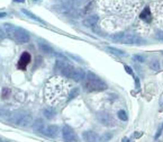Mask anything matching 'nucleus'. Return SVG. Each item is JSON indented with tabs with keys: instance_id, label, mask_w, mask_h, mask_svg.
Segmentation results:
<instances>
[{
	"instance_id": "1",
	"label": "nucleus",
	"mask_w": 163,
	"mask_h": 142,
	"mask_svg": "<svg viewBox=\"0 0 163 142\" xmlns=\"http://www.w3.org/2000/svg\"><path fill=\"white\" fill-rule=\"evenodd\" d=\"M66 94H68L66 87L64 83L61 81V79L53 78L47 83L46 88H45V95L50 104L52 105L59 104L63 98H65Z\"/></svg>"
},
{
	"instance_id": "2",
	"label": "nucleus",
	"mask_w": 163,
	"mask_h": 142,
	"mask_svg": "<svg viewBox=\"0 0 163 142\" xmlns=\"http://www.w3.org/2000/svg\"><path fill=\"white\" fill-rule=\"evenodd\" d=\"M4 31H5L7 36H9L10 38H13L15 42H17L19 44L28 43L29 40H31L29 33L26 29L19 27V26H15L13 24H4Z\"/></svg>"
},
{
	"instance_id": "3",
	"label": "nucleus",
	"mask_w": 163,
	"mask_h": 142,
	"mask_svg": "<svg viewBox=\"0 0 163 142\" xmlns=\"http://www.w3.org/2000/svg\"><path fill=\"white\" fill-rule=\"evenodd\" d=\"M83 86L88 92H103V90H106L108 88L107 83L103 80H101L99 77H97L91 71L86 74Z\"/></svg>"
},
{
	"instance_id": "4",
	"label": "nucleus",
	"mask_w": 163,
	"mask_h": 142,
	"mask_svg": "<svg viewBox=\"0 0 163 142\" xmlns=\"http://www.w3.org/2000/svg\"><path fill=\"white\" fill-rule=\"evenodd\" d=\"M9 121L13 124L17 125V126L26 128V126L32 124L33 117L29 113H25L23 110H14L10 114Z\"/></svg>"
},
{
	"instance_id": "5",
	"label": "nucleus",
	"mask_w": 163,
	"mask_h": 142,
	"mask_svg": "<svg viewBox=\"0 0 163 142\" xmlns=\"http://www.w3.org/2000/svg\"><path fill=\"white\" fill-rule=\"evenodd\" d=\"M62 137L65 142H79L78 134L69 125H64L62 128Z\"/></svg>"
},
{
	"instance_id": "6",
	"label": "nucleus",
	"mask_w": 163,
	"mask_h": 142,
	"mask_svg": "<svg viewBox=\"0 0 163 142\" xmlns=\"http://www.w3.org/2000/svg\"><path fill=\"white\" fill-rule=\"evenodd\" d=\"M97 119L103 124V126H107V128H114V126H116L117 125L115 119H114L110 114L106 113V112H100V113H98Z\"/></svg>"
},
{
	"instance_id": "7",
	"label": "nucleus",
	"mask_w": 163,
	"mask_h": 142,
	"mask_svg": "<svg viewBox=\"0 0 163 142\" xmlns=\"http://www.w3.org/2000/svg\"><path fill=\"white\" fill-rule=\"evenodd\" d=\"M121 42L124 44H127V45H143L146 43L144 38L137 36V35H133V34H127V35H124Z\"/></svg>"
},
{
	"instance_id": "8",
	"label": "nucleus",
	"mask_w": 163,
	"mask_h": 142,
	"mask_svg": "<svg viewBox=\"0 0 163 142\" xmlns=\"http://www.w3.org/2000/svg\"><path fill=\"white\" fill-rule=\"evenodd\" d=\"M43 134L50 139H56L60 134V128L57 125H47Z\"/></svg>"
},
{
	"instance_id": "9",
	"label": "nucleus",
	"mask_w": 163,
	"mask_h": 142,
	"mask_svg": "<svg viewBox=\"0 0 163 142\" xmlns=\"http://www.w3.org/2000/svg\"><path fill=\"white\" fill-rule=\"evenodd\" d=\"M31 60H32V56L31 54L28 53V52H24L22 56H20V59L18 60V63H17V68L20 69V70H25L26 67H27L29 62H31Z\"/></svg>"
},
{
	"instance_id": "10",
	"label": "nucleus",
	"mask_w": 163,
	"mask_h": 142,
	"mask_svg": "<svg viewBox=\"0 0 163 142\" xmlns=\"http://www.w3.org/2000/svg\"><path fill=\"white\" fill-rule=\"evenodd\" d=\"M82 137L86 142H101L99 135L93 131H84Z\"/></svg>"
},
{
	"instance_id": "11",
	"label": "nucleus",
	"mask_w": 163,
	"mask_h": 142,
	"mask_svg": "<svg viewBox=\"0 0 163 142\" xmlns=\"http://www.w3.org/2000/svg\"><path fill=\"white\" fill-rule=\"evenodd\" d=\"M32 128L34 132L38 133V134H43L44 133V130H45V123L42 119H35L32 123Z\"/></svg>"
},
{
	"instance_id": "12",
	"label": "nucleus",
	"mask_w": 163,
	"mask_h": 142,
	"mask_svg": "<svg viewBox=\"0 0 163 142\" xmlns=\"http://www.w3.org/2000/svg\"><path fill=\"white\" fill-rule=\"evenodd\" d=\"M84 78H86V71H84L83 69H75L74 68L72 74L70 76V79L74 80L77 83L84 80Z\"/></svg>"
},
{
	"instance_id": "13",
	"label": "nucleus",
	"mask_w": 163,
	"mask_h": 142,
	"mask_svg": "<svg viewBox=\"0 0 163 142\" xmlns=\"http://www.w3.org/2000/svg\"><path fill=\"white\" fill-rule=\"evenodd\" d=\"M38 49H39V51H41L42 53H44V54H46V55H51L55 53L54 50H53V47H52L48 43H46V42H43V41L38 42Z\"/></svg>"
},
{
	"instance_id": "14",
	"label": "nucleus",
	"mask_w": 163,
	"mask_h": 142,
	"mask_svg": "<svg viewBox=\"0 0 163 142\" xmlns=\"http://www.w3.org/2000/svg\"><path fill=\"white\" fill-rule=\"evenodd\" d=\"M98 19H99V17L98 16H90V17H88V18H86L82 20V24H83L84 27H93L96 24H97Z\"/></svg>"
},
{
	"instance_id": "15",
	"label": "nucleus",
	"mask_w": 163,
	"mask_h": 142,
	"mask_svg": "<svg viewBox=\"0 0 163 142\" xmlns=\"http://www.w3.org/2000/svg\"><path fill=\"white\" fill-rule=\"evenodd\" d=\"M43 114H44L46 119H52L56 115V112L53 107H46V108H44V110H43Z\"/></svg>"
},
{
	"instance_id": "16",
	"label": "nucleus",
	"mask_w": 163,
	"mask_h": 142,
	"mask_svg": "<svg viewBox=\"0 0 163 142\" xmlns=\"http://www.w3.org/2000/svg\"><path fill=\"white\" fill-rule=\"evenodd\" d=\"M106 51L109 52V53H112L114 55H117V56H125L126 53L124 51L119 50V49H116V47H112V46H108L106 47Z\"/></svg>"
},
{
	"instance_id": "17",
	"label": "nucleus",
	"mask_w": 163,
	"mask_h": 142,
	"mask_svg": "<svg viewBox=\"0 0 163 142\" xmlns=\"http://www.w3.org/2000/svg\"><path fill=\"white\" fill-rule=\"evenodd\" d=\"M22 13H23L24 15H26L27 17H29V18L34 19V20H37V22H39V23L45 24V22H44V20H43L42 18H39L38 16H36L35 14H33L32 11H29V10H27V9H22Z\"/></svg>"
},
{
	"instance_id": "18",
	"label": "nucleus",
	"mask_w": 163,
	"mask_h": 142,
	"mask_svg": "<svg viewBox=\"0 0 163 142\" xmlns=\"http://www.w3.org/2000/svg\"><path fill=\"white\" fill-rule=\"evenodd\" d=\"M10 114H11V112H10V110H6V108H0V119H9Z\"/></svg>"
},
{
	"instance_id": "19",
	"label": "nucleus",
	"mask_w": 163,
	"mask_h": 142,
	"mask_svg": "<svg viewBox=\"0 0 163 142\" xmlns=\"http://www.w3.org/2000/svg\"><path fill=\"white\" fill-rule=\"evenodd\" d=\"M150 67L151 69L153 70V71H159L160 70V62L156 61V60H154V61H151V63H150Z\"/></svg>"
},
{
	"instance_id": "20",
	"label": "nucleus",
	"mask_w": 163,
	"mask_h": 142,
	"mask_svg": "<svg viewBox=\"0 0 163 142\" xmlns=\"http://www.w3.org/2000/svg\"><path fill=\"white\" fill-rule=\"evenodd\" d=\"M117 116H118V119H121V121H127V113H126L124 110H118V113H117Z\"/></svg>"
},
{
	"instance_id": "21",
	"label": "nucleus",
	"mask_w": 163,
	"mask_h": 142,
	"mask_svg": "<svg viewBox=\"0 0 163 142\" xmlns=\"http://www.w3.org/2000/svg\"><path fill=\"white\" fill-rule=\"evenodd\" d=\"M112 137V133L107 132V133H103V135L100 137V140H101V142H107L109 141Z\"/></svg>"
},
{
	"instance_id": "22",
	"label": "nucleus",
	"mask_w": 163,
	"mask_h": 142,
	"mask_svg": "<svg viewBox=\"0 0 163 142\" xmlns=\"http://www.w3.org/2000/svg\"><path fill=\"white\" fill-rule=\"evenodd\" d=\"M123 37H124V34H115V35H112V40L114 42H121L123 40Z\"/></svg>"
},
{
	"instance_id": "23",
	"label": "nucleus",
	"mask_w": 163,
	"mask_h": 142,
	"mask_svg": "<svg viewBox=\"0 0 163 142\" xmlns=\"http://www.w3.org/2000/svg\"><path fill=\"white\" fill-rule=\"evenodd\" d=\"M78 95H79V88H74V89H72V92H71L70 96H69V99H73Z\"/></svg>"
},
{
	"instance_id": "24",
	"label": "nucleus",
	"mask_w": 163,
	"mask_h": 142,
	"mask_svg": "<svg viewBox=\"0 0 163 142\" xmlns=\"http://www.w3.org/2000/svg\"><path fill=\"white\" fill-rule=\"evenodd\" d=\"M10 95V89H8V88H4L2 89V98L4 99H7V97Z\"/></svg>"
},
{
	"instance_id": "25",
	"label": "nucleus",
	"mask_w": 163,
	"mask_h": 142,
	"mask_svg": "<svg viewBox=\"0 0 163 142\" xmlns=\"http://www.w3.org/2000/svg\"><path fill=\"white\" fill-rule=\"evenodd\" d=\"M133 59L135 60V61H137V62H141V63H142V62H144V58H143V56H141V55H134V56H133Z\"/></svg>"
},
{
	"instance_id": "26",
	"label": "nucleus",
	"mask_w": 163,
	"mask_h": 142,
	"mask_svg": "<svg viewBox=\"0 0 163 142\" xmlns=\"http://www.w3.org/2000/svg\"><path fill=\"white\" fill-rule=\"evenodd\" d=\"M60 1L63 5H68V6H71L72 4H74V0H60Z\"/></svg>"
},
{
	"instance_id": "27",
	"label": "nucleus",
	"mask_w": 163,
	"mask_h": 142,
	"mask_svg": "<svg viewBox=\"0 0 163 142\" xmlns=\"http://www.w3.org/2000/svg\"><path fill=\"white\" fill-rule=\"evenodd\" d=\"M5 37H6V33H5V31H4L2 28L0 27V41H1V40H4Z\"/></svg>"
},
{
	"instance_id": "28",
	"label": "nucleus",
	"mask_w": 163,
	"mask_h": 142,
	"mask_svg": "<svg viewBox=\"0 0 163 142\" xmlns=\"http://www.w3.org/2000/svg\"><path fill=\"white\" fill-rule=\"evenodd\" d=\"M156 38L163 41V31H162V32H158V34H156Z\"/></svg>"
},
{
	"instance_id": "29",
	"label": "nucleus",
	"mask_w": 163,
	"mask_h": 142,
	"mask_svg": "<svg viewBox=\"0 0 163 142\" xmlns=\"http://www.w3.org/2000/svg\"><path fill=\"white\" fill-rule=\"evenodd\" d=\"M125 70L127 71V74H133V71H132V69H130L128 65H125Z\"/></svg>"
},
{
	"instance_id": "30",
	"label": "nucleus",
	"mask_w": 163,
	"mask_h": 142,
	"mask_svg": "<svg viewBox=\"0 0 163 142\" xmlns=\"http://www.w3.org/2000/svg\"><path fill=\"white\" fill-rule=\"evenodd\" d=\"M135 85H136V88L140 89V79L138 78H135Z\"/></svg>"
},
{
	"instance_id": "31",
	"label": "nucleus",
	"mask_w": 163,
	"mask_h": 142,
	"mask_svg": "<svg viewBox=\"0 0 163 142\" xmlns=\"http://www.w3.org/2000/svg\"><path fill=\"white\" fill-rule=\"evenodd\" d=\"M4 17H7V14L6 13H0V18H4Z\"/></svg>"
},
{
	"instance_id": "32",
	"label": "nucleus",
	"mask_w": 163,
	"mask_h": 142,
	"mask_svg": "<svg viewBox=\"0 0 163 142\" xmlns=\"http://www.w3.org/2000/svg\"><path fill=\"white\" fill-rule=\"evenodd\" d=\"M123 142H130V139H128V137H124V139H123Z\"/></svg>"
},
{
	"instance_id": "33",
	"label": "nucleus",
	"mask_w": 163,
	"mask_h": 142,
	"mask_svg": "<svg viewBox=\"0 0 163 142\" xmlns=\"http://www.w3.org/2000/svg\"><path fill=\"white\" fill-rule=\"evenodd\" d=\"M15 2H24V1H25V0H14Z\"/></svg>"
},
{
	"instance_id": "34",
	"label": "nucleus",
	"mask_w": 163,
	"mask_h": 142,
	"mask_svg": "<svg viewBox=\"0 0 163 142\" xmlns=\"http://www.w3.org/2000/svg\"><path fill=\"white\" fill-rule=\"evenodd\" d=\"M161 128H163V124H162V125H161Z\"/></svg>"
},
{
	"instance_id": "35",
	"label": "nucleus",
	"mask_w": 163,
	"mask_h": 142,
	"mask_svg": "<svg viewBox=\"0 0 163 142\" xmlns=\"http://www.w3.org/2000/svg\"><path fill=\"white\" fill-rule=\"evenodd\" d=\"M0 142H2V140H1V139H0Z\"/></svg>"
}]
</instances>
